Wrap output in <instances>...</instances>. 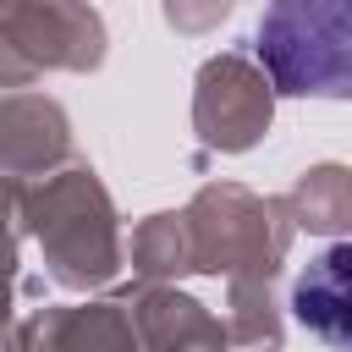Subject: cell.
Segmentation results:
<instances>
[{
	"instance_id": "obj_1",
	"label": "cell",
	"mask_w": 352,
	"mask_h": 352,
	"mask_svg": "<svg viewBox=\"0 0 352 352\" xmlns=\"http://www.w3.org/2000/svg\"><path fill=\"white\" fill-rule=\"evenodd\" d=\"M253 50L280 94L352 99V0H270Z\"/></svg>"
},
{
	"instance_id": "obj_2",
	"label": "cell",
	"mask_w": 352,
	"mask_h": 352,
	"mask_svg": "<svg viewBox=\"0 0 352 352\" xmlns=\"http://www.w3.org/2000/svg\"><path fill=\"white\" fill-rule=\"evenodd\" d=\"M292 319L324 346L352 352V242H330L302 264L292 286Z\"/></svg>"
}]
</instances>
